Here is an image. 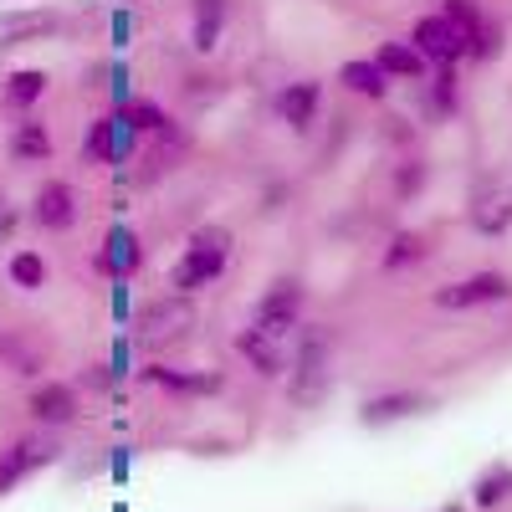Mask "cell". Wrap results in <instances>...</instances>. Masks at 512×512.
I'll use <instances>...</instances> for the list:
<instances>
[{
    "label": "cell",
    "instance_id": "6da1fadb",
    "mask_svg": "<svg viewBox=\"0 0 512 512\" xmlns=\"http://www.w3.org/2000/svg\"><path fill=\"white\" fill-rule=\"evenodd\" d=\"M231 231L226 226H200V231H190V246H185V256L175 262V272H169V287H175L180 297H190V292H200V287H210L216 277H226V267H231Z\"/></svg>",
    "mask_w": 512,
    "mask_h": 512
},
{
    "label": "cell",
    "instance_id": "7a4b0ae2",
    "mask_svg": "<svg viewBox=\"0 0 512 512\" xmlns=\"http://www.w3.org/2000/svg\"><path fill=\"white\" fill-rule=\"evenodd\" d=\"M195 333V303L190 297H159V303L139 308L134 313V344L144 349H169V344H180V338Z\"/></svg>",
    "mask_w": 512,
    "mask_h": 512
},
{
    "label": "cell",
    "instance_id": "3957f363",
    "mask_svg": "<svg viewBox=\"0 0 512 512\" xmlns=\"http://www.w3.org/2000/svg\"><path fill=\"white\" fill-rule=\"evenodd\" d=\"M472 31H477V26H456V21H446V16L436 11V16H420V21H415L410 47L431 62V67H456V62H466Z\"/></svg>",
    "mask_w": 512,
    "mask_h": 512
},
{
    "label": "cell",
    "instance_id": "277c9868",
    "mask_svg": "<svg viewBox=\"0 0 512 512\" xmlns=\"http://www.w3.org/2000/svg\"><path fill=\"white\" fill-rule=\"evenodd\" d=\"M62 26H67L62 11H47V6H11V11H0V52L52 41V36H62Z\"/></svg>",
    "mask_w": 512,
    "mask_h": 512
},
{
    "label": "cell",
    "instance_id": "5b68a950",
    "mask_svg": "<svg viewBox=\"0 0 512 512\" xmlns=\"http://www.w3.org/2000/svg\"><path fill=\"white\" fill-rule=\"evenodd\" d=\"M512 297V282L502 272H477V277H461V282H446L436 287L431 303L441 313H466V308H487V303H507Z\"/></svg>",
    "mask_w": 512,
    "mask_h": 512
},
{
    "label": "cell",
    "instance_id": "8992f818",
    "mask_svg": "<svg viewBox=\"0 0 512 512\" xmlns=\"http://www.w3.org/2000/svg\"><path fill=\"white\" fill-rule=\"evenodd\" d=\"M297 318H303V287H297L292 277H277V282L262 292V303H256L251 328H262L267 338H287V333L297 328Z\"/></svg>",
    "mask_w": 512,
    "mask_h": 512
},
{
    "label": "cell",
    "instance_id": "52a82bcc",
    "mask_svg": "<svg viewBox=\"0 0 512 512\" xmlns=\"http://www.w3.org/2000/svg\"><path fill=\"white\" fill-rule=\"evenodd\" d=\"M57 461V441L52 436H21L11 441L6 451H0V497L16 492L26 477H36L41 466H52Z\"/></svg>",
    "mask_w": 512,
    "mask_h": 512
},
{
    "label": "cell",
    "instance_id": "ba28073f",
    "mask_svg": "<svg viewBox=\"0 0 512 512\" xmlns=\"http://www.w3.org/2000/svg\"><path fill=\"white\" fill-rule=\"evenodd\" d=\"M328 395V338L313 333L303 354H297V369H292V405H318Z\"/></svg>",
    "mask_w": 512,
    "mask_h": 512
},
{
    "label": "cell",
    "instance_id": "9c48e42d",
    "mask_svg": "<svg viewBox=\"0 0 512 512\" xmlns=\"http://www.w3.org/2000/svg\"><path fill=\"white\" fill-rule=\"evenodd\" d=\"M144 267V241H139V231L134 226H108V236H103V246H98V272L113 282V277H134Z\"/></svg>",
    "mask_w": 512,
    "mask_h": 512
},
{
    "label": "cell",
    "instance_id": "30bf717a",
    "mask_svg": "<svg viewBox=\"0 0 512 512\" xmlns=\"http://www.w3.org/2000/svg\"><path fill=\"white\" fill-rule=\"evenodd\" d=\"M31 221L41 231H72L77 226V190L67 180H47L31 195Z\"/></svg>",
    "mask_w": 512,
    "mask_h": 512
},
{
    "label": "cell",
    "instance_id": "8fae6325",
    "mask_svg": "<svg viewBox=\"0 0 512 512\" xmlns=\"http://www.w3.org/2000/svg\"><path fill=\"white\" fill-rule=\"evenodd\" d=\"M318 108H323V82H313V77H297L277 93V113H282V123L292 128V134H308V128L318 123Z\"/></svg>",
    "mask_w": 512,
    "mask_h": 512
},
{
    "label": "cell",
    "instance_id": "7c38bea8",
    "mask_svg": "<svg viewBox=\"0 0 512 512\" xmlns=\"http://www.w3.org/2000/svg\"><path fill=\"white\" fill-rule=\"evenodd\" d=\"M425 410H436L431 395H420V390H395V395H374V400H364L359 420L379 431V425H395V420H410V415H425Z\"/></svg>",
    "mask_w": 512,
    "mask_h": 512
},
{
    "label": "cell",
    "instance_id": "4fadbf2b",
    "mask_svg": "<svg viewBox=\"0 0 512 512\" xmlns=\"http://www.w3.org/2000/svg\"><path fill=\"white\" fill-rule=\"evenodd\" d=\"M231 26V0H190V41L195 52H216Z\"/></svg>",
    "mask_w": 512,
    "mask_h": 512
},
{
    "label": "cell",
    "instance_id": "5bb4252c",
    "mask_svg": "<svg viewBox=\"0 0 512 512\" xmlns=\"http://www.w3.org/2000/svg\"><path fill=\"white\" fill-rule=\"evenodd\" d=\"M472 231L477 236H507L512 231V185H487L472 200Z\"/></svg>",
    "mask_w": 512,
    "mask_h": 512
},
{
    "label": "cell",
    "instance_id": "9a60e30c",
    "mask_svg": "<svg viewBox=\"0 0 512 512\" xmlns=\"http://www.w3.org/2000/svg\"><path fill=\"white\" fill-rule=\"evenodd\" d=\"M31 415H36V425H72L77 420V390L72 384H36Z\"/></svg>",
    "mask_w": 512,
    "mask_h": 512
},
{
    "label": "cell",
    "instance_id": "2e32d148",
    "mask_svg": "<svg viewBox=\"0 0 512 512\" xmlns=\"http://www.w3.org/2000/svg\"><path fill=\"white\" fill-rule=\"evenodd\" d=\"M11 159L16 164H47L52 159V134H47V123L41 118H31V113H21V123L11 128Z\"/></svg>",
    "mask_w": 512,
    "mask_h": 512
},
{
    "label": "cell",
    "instance_id": "e0dca14e",
    "mask_svg": "<svg viewBox=\"0 0 512 512\" xmlns=\"http://www.w3.org/2000/svg\"><path fill=\"white\" fill-rule=\"evenodd\" d=\"M374 62H379V72L390 77V82H395V77H400V82H415V77L431 72V62H425L410 41H384V47L374 52Z\"/></svg>",
    "mask_w": 512,
    "mask_h": 512
},
{
    "label": "cell",
    "instance_id": "ac0fdd59",
    "mask_svg": "<svg viewBox=\"0 0 512 512\" xmlns=\"http://www.w3.org/2000/svg\"><path fill=\"white\" fill-rule=\"evenodd\" d=\"M236 349H241V359L256 369V374H287V359H282V349H277V338H267L262 328H246L241 338H236Z\"/></svg>",
    "mask_w": 512,
    "mask_h": 512
},
{
    "label": "cell",
    "instance_id": "d6986e66",
    "mask_svg": "<svg viewBox=\"0 0 512 512\" xmlns=\"http://www.w3.org/2000/svg\"><path fill=\"white\" fill-rule=\"evenodd\" d=\"M338 82H344L349 93H359V98H369V103H379V98H390V77L379 72V62L374 57H359V62H344L338 67Z\"/></svg>",
    "mask_w": 512,
    "mask_h": 512
},
{
    "label": "cell",
    "instance_id": "ffe728a7",
    "mask_svg": "<svg viewBox=\"0 0 512 512\" xmlns=\"http://www.w3.org/2000/svg\"><path fill=\"white\" fill-rule=\"evenodd\" d=\"M103 118H108L103 164H108V169H123L128 159H134V149H139V128H134V118H128L123 108H113V113H103Z\"/></svg>",
    "mask_w": 512,
    "mask_h": 512
},
{
    "label": "cell",
    "instance_id": "44dd1931",
    "mask_svg": "<svg viewBox=\"0 0 512 512\" xmlns=\"http://www.w3.org/2000/svg\"><path fill=\"white\" fill-rule=\"evenodd\" d=\"M47 72L41 67H16L11 77H6V108L11 113H31L36 103H41V93H47Z\"/></svg>",
    "mask_w": 512,
    "mask_h": 512
},
{
    "label": "cell",
    "instance_id": "7402d4cb",
    "mask_svg": "<svg viewBox=\"0 0 512 512\" xmlns=\"http://www.w3.org/2000/svg\"><path fill=\"white\" fill-rule=\"evenodd\" d=\"M41 359H47V354H41L26 333H0V369H6V374L31 379V374H41Z\"/></svg>",
    "mask_w": 512,
    "mask_h": 512
},
{
    "label": "cell",
    "instance_id": "603a6c76",
    "mask_svg": "<svg viewBox=\"0 0 512 512\" xmlns=\"http://www.w3.org/2000/svg\"><path fill=\"white\" fill-rule=\"evenodd\" d=\"M144 379L149 384H164V390H175V395H216L221 390L216 374H175V369H159V364H149Z\"/></svg>",
    "mask_w": 512,
    "mask_h": 512
},
{
    "label": "cell",
    "instance_id": "cb8c5ba5",
    "mask_svg": "<svg viewBox=\"0 0 512 512\" xmlns=\"http://www.w3.org/2000/svg\"><path fill=\"white\" fill-rule=\"evenodd\" d=\"M6 272H11V287H21V292H41V287H47V262H41V251H31V246L11 251Z\"/></svg>",
    "mask_w": 512,
    "mask_h": 512
},
{
    "label": "cell",
    "instance_id": "d4e9b609",
    "mask_svg": "<svg viewBox=\"0 0 512 512\" xmlns=\"http://www.w3.org/2000/svg\"><path fill=\"white\" fill-rule=\"evenodd\" d=\"M425 256V236L420 231H395V241L384 246V272H405Z\"/></svg>",
    "mask_w": 512,
    "mask_h": 512
},
{
    "label": "cell",
    "instance_id": "484cf974",
    "mask_svg": "<svg viewBox=\"0 0 512 512\" xmlns=\"http://www.w3.org/2000/svg\"><path fill=\"white\" fill-rule=\"evenodd\" d=\"M512 497V466H492V472L472 487V502L487 512V507H497V502H507Z\"/></svg>",
    "mask_w": 512,
    "mask_h": 512
},
{
    "label": "cell",
    "instance_id": "4316f807",
    "mask_svg": "<svg viewBox=\"0 0 512 512\" xmlns=\"http://www.w3.org/2000/svg\"><path fill=\"white\" fill-rule=\"evenodd\" d=\"M123 113L134 118V128H139V134H169V113H164L159 103H149V98H134V103H128Z\"/></svg>",
    "mask_w": 512,
    "mask_h": 512
},
{
    "label": "cell",
    "instance_id": "83f0119b",
    "mask_svg": "<svg viewBox=\"0 0 512 512\" xmlns=\"http://www.w3.org/2000/svg\"><path fill=\"white\" fill-rule=\"evenodd\" d=\"M502 52V26H492L487 16L477 21V31H472V47H466V57L472 62H492Z\"/></svg>",
    "mask_w": 512,
    "mask_h": 512
},
{
    "label": "cell",
    "instance_id": "f1b7e54d",
    "mask_svg": "<svg viewBox=\"0 0 512 512\" xmlns=\"http://www.w3.org/2000/svg\"><path fill=\"white\" fill-rule=\"evenodd\" d=\"M134 11H128V6H118L113 16H108V41H113V52H128V47H134Z\"/></svg>",
    "mask_w": 512,
    "mask_h": 512
},
{
    "label": "cell",
    "instance_id": "f546056e",
    "mask_svg": "<svg viewBox=\"0 0 512 512\" xmlns=\"http://www.w3.org/2000/svg\"><path fill=\"white\" fill-rule=\"evenodd\" d=\"M431 108H436V113H451V108H456V77H451V67H436V93H431Z\"/></svg>",
    "mask_w": 512,
    "mask_h": 512
},
{
    "label": "cell",
    "instance_id": "4dcf8cb0",
    "mask_svg": "<svg viewBox=\"0 0 512 512\" xmlns=\"http://www.w3.org/2000/svg\"><path fill=\"white\" fill-rule=\"evenodd\" d=\"M128 82H134V77H128V67H123V62H113V67H108V93H113V108H128V103H134V88H128Z\"/></svg>",
    "mask_w": 512,
    "mask_h": 512
},
{
    "label": "cell",
    "instance_id": "1f68e13d",
    "mask_svg": "<svg viewBox=\"0 0 512 512\" xmlns=\"http://www.w3.org/2000/svg\"><path fill=\"white\" fill-rule=\"evenodd\" d=\"M441 16L456 21V26H477V21H482V6H477V0H446Z\"/></svg>",
    "mask_w": 512,
    "mask_h": 512
},
{
    "label": "cell",
    "instance_id": "d6a6232c",
    "mask_svg": "<svg viewBox=\"0 0 512 512\" xmlns=\"http://www.w3.org/2000/svg\"><path fill=\"white\" fill-rule=\"evenodd\" d=\"M113 323H134V292H128V277H113Z\"/></svg>",
    "mask_w": 512,
    "mask_h": 512
},
{
    "label": "cell",
    "instance_id": "836d02e7",
    "mask_svg": "<svg viewBox=\"0 0 512 512\" xmlns=\"http://www.w3.org/2000/svg\"><path fill=\"white\" fill-rule=\"evenodd\" d=\"M16 226H21V210L11 205V195L0 190V246H6L11 236H16Z\"/></svg>",
    "mask_w": 512,
    "mask_h": 512
},
{
    "label": "cell",
    "instance_id": "e575fe53",
    "mask_svg": "<svg viewBox=\"0 0 512 512\" xmlns=\"http://www.w3.org/2000/svg\"><path fill=\"white\" fill-rule=\"evenodd\" d=\"M128 354H134V344H128V333L113 338V359H108V379H123L128 374Z\"/></svg>",
    "mask_w": 512,
    "mask_h": 512
},
{
    "label": "cell",
    "instance_id": "d590c367",
    "mask_svg": "<svg viewBox=\"0 0 512 512\" xmlns=\"http://www.w3.org/2000/svg\"><path fill=\"white\" fill-rule=\"evenodd\" d=\"M113 477H118V482L128 477V451H118V456H113Z\"/></svg>",
    "mask_w": 512,
    "mask_h": 512
},
{
    "label": "cell",
    "instance_id": "8d00e7d4",
    "mask_svg": "<svg viewBox=\"0 0 512 512\" xmlns=\"http://www.w3.org/2000/svg\"><path fill=\"white\" fill-rule=\"evenodd\" d=\"M451 512H461V507H451Z\"/></svg>",
    "mask_w": 512,
    "mask_h": 512
}]
</instances>
